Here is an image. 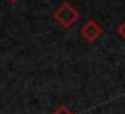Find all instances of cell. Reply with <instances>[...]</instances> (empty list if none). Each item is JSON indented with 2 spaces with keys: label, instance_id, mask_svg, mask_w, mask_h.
I'll return each mask as SVG.
<instances>
[{
  "label": "cell",
  "instance_id": "5",
  "mask_svg": "<svg viewBox=\"0 0 125 114\" xmlns=\"http://www.w3.org/2000/svg\"><path fill=\"white\" fill-rule=\"evenodd\" d=\"M8 2H11V3H16V2H18V0H8Z\"/></svg>",
  "mask_w": 125,
  "mask_h": 114
},
{
  "label": "cell",
  "instance_id": "1",
  "mask_svg": "<svg viewBox=\"0 0 125 114\" xmlns=\"http://www.w3.org/2000/svg\"><path fill=\"white\" fill-rule=\"evenodd\" d=\"M54 19L63 29H70L71 25L79 19V13H78V10L74 8V6H71L68 2H63L54 11Z\"/></svg>",
  "mask_w": 125,
  "mask_h": 114
},
{
  "label": "cell",
  "instance_id": "3",
  "mask_svg": "<svg viewBox=\"0 0 125 114\" xmlns=\"http://www.w3.org/2000/svg\"><path fill=\"white\" fill-rule=\"evenodd\" d=\"M52 114H73V111H71L68 106H65V105H60L57 109H55Z\"/></svg>",
  "mask_w": 125,
  "mask_h": 114
},
{
  "label": "cell",
  "instance_id": "2",
  "mask_svg": "<svg viewBox=\"0 0 125 114\" xmlns=\"http://www.w3.org/2000/svg\"><path fill=\"white\" fill-rule=\"evenodd\" d=\"M79 33L87 43H94V41H97L98 38H100V35L103 33V30H101V27L97 24V22L90 19V21H87L83 27H81Z\"/></svg>",
  "mask_w": 125,
  "mask_h": 114
},
{
  "label": "cell",
  "instance_id": "4",
  "mask_svg": "<svg viewBox=\"0 0 125 114\" xmlns=\"http://www.w3.org/2000/svg\"><path fill=\"white\" fill-rule=\"evenodd\" d=\"M117 33H119L120 37H122L124 40H125V21H124L120 25H117Z\"/></svg>",
  "mask_w": 125,
  "mask_h": 114
}]
</instances>
